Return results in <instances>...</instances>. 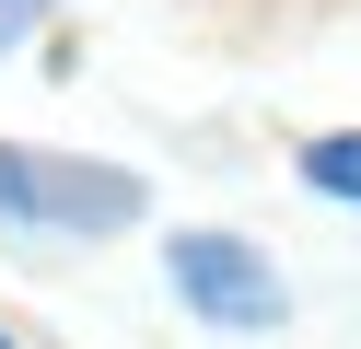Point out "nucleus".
<instances>
[{"label": "nucleus", "mask_w": 361, "mask_h": 349, "mask_svg": "<svg viewBox=\"0 0 361 349\" xmlns=\"http://www.w3.org/2000/svg\"><path fill=\"white\" fill-rule=\"evenodd\" d=\"M164 279L187 314H210L221 338H257V326H280V268H268L245 233H175L164 245Z\"/></svg>", "instance_id": "1"}, {"label": "nucleus", "mask_w": 361, "mask_h": 349, "mask_svg": "<svg viewBox=\"0 0 361 349\" xmlns=\"http://www.w3.org/2000/svg\"><path fill=\"white\" fill-rule=\"evenodd\" d=\"M128 209H140V175H94V163H47V152H0V221L117 233Z\"/></svg>", "instance_id": "2"}, {"label": "nucleus", "mask_w": 361, "mask_h": 349, "mask_svg": "<svg viewBox=\"0 0 361 349\" xmlns=\"http://www.w3.org/2000/svg\"><path fill=\"white\" fill-rule=\"evenodd\" d=\"M303 186H326V198H361V140H303Z\"/></svg>", "instance_id": "3"}, {"label": "nucleus", "mask_w": 361, "mask_h": 349, "mask_svg": "<svg viewBox=\"0 0 361 349\" xmlns=\"http://www.w3.org/2000/svg\"><path fill=\"white\" fill-rule=\"evenodd\" d=\"M35 12H47V0H0V47H12V35H35Z\"/></svg>", "instance_id": "4"}, {"label": "nucleus", "mask_w": 361, "mask_h": 349, "mask_svg": "<svg viewBox=\"0 0 361 349\" xmlns=\"http://www.w3.org/2000/svg\"><path fill=\"white\" fill-rule=\"evenodd\" d=\"M0 349H12V338H0Z\"/></svg>", "instance_id": "5"}]
</instances>
